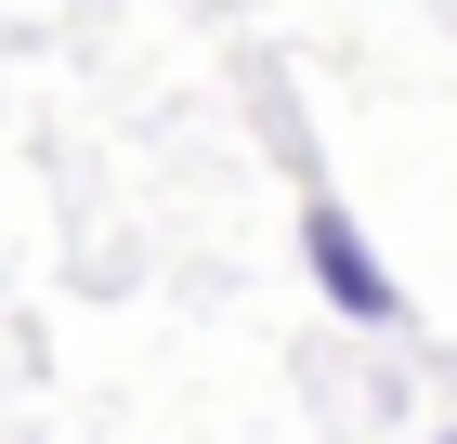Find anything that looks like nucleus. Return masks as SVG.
Masks as SVG:
<instances>
[{"mask_svg":"<svg viewBox=\"0 0 457 444\" xmlns=\"http://www.w3.org/2000/svg\"><path fill=\"white\" fill-rule=\"evenodd\" d=\"M301 262H314V288L353 314V327H392V314H405V288L379 274V248H366V222H353L340 197H314V209H301Z\"/></svg>","mask_w":457,"mask_h":444,"instance_id":"1","label":"nucleus"},{"mask_svg":"<svg viewBox=\"0 0 457 444\" xmlns=\"http://www.w3.org/2000/svg\"><path fill=\"white\" fill-rule=\"evenodd\" d=\"M431 444H457V418H445V431H431Z\"/></svg>","mask_w":457,"mask_h":444,"instance_id":"2","label":"nucleus"}]
</instances>
